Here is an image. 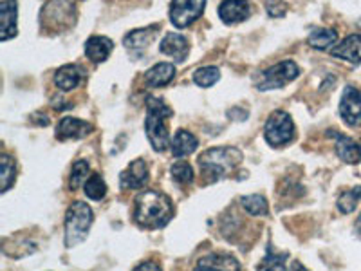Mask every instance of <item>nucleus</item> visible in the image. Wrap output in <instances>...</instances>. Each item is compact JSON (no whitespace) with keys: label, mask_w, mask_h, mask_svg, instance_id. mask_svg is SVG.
Here are the masks:
<instances>
[{"label":"nucleus","mask_w":361,"mask_h":271,"mask_svg":"<svg viewBox=\"0 0 361 271\" xmlns=\"http://www.w3.org/2000/svg\"><path fill=\"white\" fill-rule=\"evenodd\" d=\"M173 215V205L166 193L159 190H143L135 198L134 219L141 228H161L169 224Z\"/></svg>","instance_id":"obj_1"},{"label":"nucleus","mask_w":361,"mask_h":271,"mask_svg":"<svg viewBox=\"0 0 361 271\" xmlns=\"http://www.w3.org/2000/svg\"><path fill=\"white\" fill-rule=\"evenodd\" d=\"M172 116V109L156 96H148L147 100V118H145V132L148 141L152 143L154 150L163 152L169 147V118Z\"/></svg>","instance_id":"obj_2"},{"label":"nucleus","mask_w":361,"mask_h":271,"mask_svg":"<svg viewBox=\"0 0 361 271\" xmlns=\"http://www.w3.org/2000/svg\"><path fill=\"white\" fill-rule=\"evenodd\" d=\"M243 161V152L233 147L209 148L199 156V167L208 181H219L226 177Z\"/></svg>","instance_id":"obj_3"},{"label":"nucleus","mask_w":361,"mask_h":271,"mask_svg":"<svg viewBox=\"0 0 361 271\" xmlns=\"http://www.w3.org/2000/svg\"><path fill=\"white\" fill-rule=\"evenodd\" d=\"M94 221L92 210L89 205L76 201L67 208L66 214V246L74 248L83 243Z\"/></svg>","instance_id":"obj_4"},{"label":"nucleus","mask_w":361,"mask_h":271,"mask_svg":"<svg viewBox=\"0 0 361 271\" xmlns=\"http://www.w3.org/2000/svg\"><path fill=\"white\" fill-rule=\"evenodd\" d=\"M267 143L273 147H283L295 138V124L291 116L283 111H275L267 118L266 128H264Z\"/></svg>","instance_id":"obj_5"},{"label":"nucleus","mask_w":361,"mask_h":271,"mask_svg":"<svg viewBox=\"0 0 361 271\" xmlns=\"http://www.w3.org/2000/svg\"><path fill=\"white\" fill-rule=\"evenodd\" d=\"M298 74H300V69L293 60H283V62L276 64V66L264 71L262 76H260L259 89L260 90L282 89V87L288 85L289 82H293Z\"/></svg>","instance_id":"obj_6"},{"label":"nucleus","mask_w":361,"mask_h":271,"mask_svg":"<svg viewBox=\"0 0 361 271\" xmlns=\"http://www.w3.org/2000/svg\"><path fill=\"white\" fill-rule=\"evenodd\" d=\"M204 8L206 4L202 0H177L170 6V18L176 28H186L201 17Z\"/></svg>","instance_id":"obj_7"},{"label":"nucleus","mask_w":361,"mask_h":271,"mask_svg":"<svg viewBox=\"0 0 361 271\" xmlns=\"http://www.w3.org/2000/svg\"><path fill=\"white\" fill-rule=\"evenodd\" d=\"M340 114L345 124L350 127L361 125V92L356 87H345L340 102Z\"/></svg>","instance_id":"obj_8"},{"label":"nucleus","mask_w":361,"mask_h":271,"mask_svg":"<svg viewBox=\"0 0 361 271\" xmlns=\"http://www.w3.org/2000/svg\"><path fill=\"white\" fill-rule=\"evenodd\" d=\"M121 188L140 190L148 183V164L143 159H135L119 176Z\"/></svg>","instance_id":"obj_9"},{"label":"nucleus","mask_w":361,"mask_h":271,"mask_svg":"<svg viewBox=\"0 0 361 271\" xmlns=\"http://www.w3.org/2000/svg\"><path fill=\"white\" fill-rule=\"evenodd\" d=\"M92 132V125L83 121L80 118H73V116H66V118L60 119L56 128V138L60 140H78L83 136L90 134Z\"/></svg>","instance_id":"obj_10"},{"label":"nucleus","mask_w":361,"mask_h":271,"mask_svg":"<svg viewBox=\"0 0 361 271\" xmlns=\"http://www.w3.org/2000/svg\"><path fill=\"white\" fill-rule=\"evenodd\" d=\"M193 271H240V266L231 255L212 253L202 257Z\"/></svg>","instance_id":"obj_11"},{"label":"nucleus","mask_w":361,"mask_h":271,"mask_svg":"<svg viewBox=\"0 0 361 271\" xmlns=\"http://www.w3.org/2000/svg\"><path fill=\"white\" fill-rule=\"evenodd\" d=\"M331 136L336 141V154L340 156L341 161L349 164H356L361 161V147L354 140L347 138V136L340 134L336 131H331Z\"/></svg>","instance_id":"obj_12"},{"label":"nucleus","mask_w":361,"mask_h":271,"mask_svg":"<svg viewBox=\"0 0 361 271\" xmlns=\"http://www.w3.org/2000/svg\"><path fill=\"white\" fill-rule=\"evenodd\" d=\"M334 58H341L350 64H361V35H350L340 45L331 49Z\"/></svg>","instance_id":"obj_13"},{"label":"nucleus","mask_w":361,"mask_h":271,"mask_svg":"<svg viewBox=\"0 0 361 271\" xmlns=\"http://www.w3.org/2000/svg\"><path fill=\"white\" fill-rule=\"evenodd\" d=\"M159 51L169 56H173L177 62H185L188 56V40L183 35L169 33L161 40Z\"/></svg>","instance_id":"obj_14"},{"label":"nucleus","mask_w":361,"mask_h":271,"mask_svg":"<svg viewBox=\"0 0 361 271\" xmlns=\"http://www.w3.org/2000/svg\"><path fill=\"white\" fill-rule=\"evenodd\" d=\"M112 44L111 38L107 37H90L85 44V54L89 58L90 62L99 64V62H105L109 58V54L112 53Z\"/></svg>","instance_id":"obj_15"},{"label":"nucleus","mask_w":361,"mask_h":271,"mask_svg":"<svg viewBox=\"0 0 361 271\" xmlns=\"http://www.w3.org/2000/svg\"><path fill=\"white\" fill-rule=\"evenodd\" d=\"M0 40L6 42L17 35V4L13 2H2L0 4Z\"/></svg>","instance_id":"obj_16"},{"label":"nucleus","mask_w":361,"mask_h":271,"mask_svg":"<svg viewBox=\"0 0 361 271\" xmlns=\"http://www.w3.org/2000/svg\"><path fill=\"white\" fill-rule=\"evenodd\" d=\"M219 17L226 24H238L250 17V6L246 2H222L219 6Z\"/></svg>","instance_id":"obj_17"},{"label":"nucleus","mask_w":361,"mask_h":271,"mask_svg":"<svg viewBox=\"0 0 361 271\" xmlns=\"http://www.w3.org/2000/svg\"><path fill=\"white\" fill-rule=\"evenodd\" d=\"M83 76V71L80 66H63L56 71L54 74V83L58 85V89L62 90H73L80 85Z\"/></svg>","instance_id":"obj_18"},{"label":"nucleus","mask_w":361,"mask_h":271,"mask_svg":"<svg viewBox=\"0 0 361 271\" xmlns=\"http://www.w3.org/2000/svg\"><path fill=\"white\" fill-rule=\"evenodd\" d=\"M199 141L197 138L192 134V132L188 131H177L176 136H173L172 143H170V147H172V154L176 157H185V156H190L192 152H195V148H197Z\"/></svg>","instance_id":"obj_19"},{"label":"nucleus","mask_w":361,"mask_h":271,"mask_svg":"<svg viewBox=\"0 0 361 271\" xmlns=\"http://www.w3.org/2000/svg\"><path fill=\"white\" fill-rule=\"evenodd\" d=\"M176 76V67L172 64H157L152 69H148L145 74V80L152 87H161L170 83Z\"/></svg>","instance_id":"obj_20"},{"label":"nucleus","mask_w":361,"mask_h":271,"mask_svg":"<svg viewBox=\"0 0 361 271\" xmlns=\"http://www.w3.org/2000/svg\"><path fill=\"white\" fill-rule=\"evenodd\" d=\"M154 25L147 29H134L125 37V47L128 51H145L154 38Z\"/></svg>","instance_id":"obj_21"},{"label":"nucleus","mask_w":361,"mask_h":271,"mask_svg":"<svg viewBox=\"0 0 361 271\" xmlns=\"http://www.w3.org/2000/svg\"><path fill=\"white\" fill-rule=\"evenodd\" d=\"M338 33L334 29H314L311 35H309V44L314 47V49H329L331 45L336 44Z\"/></svg>","instance_id":"obj_22"},{"label":"nucleus","mask_w":361,"mask_h":271,"mask_svg":"<svg viewBox=\"0 0 361 271\" xmlns=\"http://www.w3.org/2000/svg\"><path fill=\"white\" fill-rule=\"evenodd\" d=\"M83 192H85V195L89 199L99 201L107 193V185H105V181H103V177L99 174H92V176H89L85 185H83Z\"/></svg>","instance_id":"obj_23"},{"label":"nucleus","mask_w":361,"mask_h":271,"mask_svg":"<svg viewBox=\"0 0 361 271\" xmlns=\"http://www.w3.org/2000/svg\"><path fill=\"white\" fill-rule=\"evenodd\" d=\"M0 169H2V192H8L13 183H15V177H17L15 176L17 167H15V161L8 154H2V157H0Z\"/></svg>","instance_id":"obj_24"},{"label":"nucleus","mask_w":361,"mask_h":271,"mask_svg":"<svg viewBox=\"0 0 361 271\" xmlns=\"http://www.w3.org/2000/svg\"><path fill=\"white\" fill-rule=\"evenodd\" d=\"M89 170H90L89 163L83 159L76 161V163L73 164V170H71V181H69L71 190H76L82 185H85L87 179H89V177H87L89 176Z\"/></svg>","instance_id":"obj_25"},{"label":"nucleus","mask_w":361,"mask_h":271,"mask_svg":"<svg viewBox=\"0 0 361 271\" xmlns=\"http://www.w3.org/2000/svg\"><path fill=\"white\" fill-rule=\"evenodd\" d=\"M219 78H221V71L214 66L201 67L193 74V82L199 87H212L215 82H219Z\"/></svg>","instance_id":"obj_26"},{"label":"nucleus","mask_w":361,"mask_h":271,"mask_svg":"<svg viewBox=\"0 0 361 271\" xmlns=\"http://www.w3.org/2000/svg\"><path fill=\"white\" fill-rule=\"evenodd\" d=\"M243 206L247 214L251 215H266L267 214V201L262 198V195H247V198H243Z\"/></svg>","instance_id":"obj_27"},{"label":"nucleus","mask_w":361,"mask_h":271,"mask_svg":"<svg viewBox=\"0 0 361 271\" xmlns=\"http://www.w3.org/2000/svg\"><path fill=\"white\" fill-rule=\"evenodd\" d=\"M361 195H360V190L353 188V190H347V192H343L338 198V210H340L341 214H350V212H354V208H356V203L360 201Z\"/></svg>","instance_id":"obj_28"},{"label":"nucleus","mask_w":361,"mask_h":271,"mask_svg":"<svg viewBox=\"0 0 361 271\" xmlns=\"http://www.w3.org/2000/svg\"><path fill=\"white\" fill-rule=\"evenodd\" d=\"M170 172H172V177L179 185H188L193 181V170L186 161H177L176 164H172Z\"/></svg>","instance_id":"obj_29"},{"label":"nucleus","mask_w":361,"mask_h":271,"mask_svg":"<svg viewBox=\"0 0 361 271\" xmlns=\"http://www.w3.org/2000/svg\"><path fill=\"white\" fill-rule=\"evenodd\" d=\"M286 255H273L269 253L266 257V259L260 263L259 270L257 271H288V267H286Z\"/></svg>","instance_id":"obj_30"},{"label":"nucleus","mask_w":361,"mask_h":271,"mask_svg":"<svg viewBox=\"0 0 361 271\" xmlns=\"http://www.w3.org/2000/svg\"><path fill=\"white\" fill-rule=\"evenodd\" d=\"M266 9L271 17H283L286 11H288V6L283 4V2H275V4H273V2H267Z\"/></svg>","instance_id":"obj_31"},{"label":"nucleus","mask_w":361,"mask_h":271,"mask_svg":"<svg viewBox=\"0 0 361 271\" xmlns=\"http://www.w3.org/2000/svg\"><path fill=\"white\" fill-rule=\"evenodd\" d=\"M132 271H163V270H161L159 264L150 260V263H141L140 266H135Z\"/></svg>","instance_id":"obj_32"},{"label":"nucleus","mask_w":361,"mask_h":271,"mask_svg":"<svg viewBox=\"0 0 361 271\" xmlns=\"http://www.w3.org/2000/svg\"><path fill=\"white\" fill-rule=\"evenodd\" d=\"M293 271H309V270H305V267L302 266L300 263H295V264H293Z\"/></svg>","instance_id":"obj_33"},{"label":"nucleus","mask_w":361,"mask_h":271,"mask_svg":"<svg viewBox=\"0 0 361 271\" xmlns=\"http://www.w3.org/2000/svg\"><path fill=\"white\" fill-rule=\"evenodd\" d=\"M356 231L361 235V214H360V217H357V221H356Z\"/></svg>","instance_id":"obj_34"}]
</instances>
